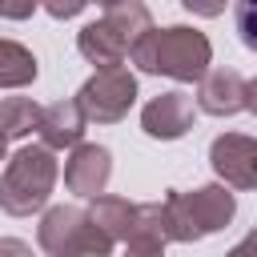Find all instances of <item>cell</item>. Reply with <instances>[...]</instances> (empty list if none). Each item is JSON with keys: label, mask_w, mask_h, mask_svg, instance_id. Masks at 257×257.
I'll use <instances>...</instances> for the list:
<instances>
[{"label": "cell", "mask_w": 257, "mask_h": 257, "mask_svg": "<svg viewBox=\"0 0 257 257\" xmlns=\"http://www.w3.org/2000/svg\"><path fill=\"white\" fill-rule=\"evenodd\" d=\"M4 153H8V133L0 128V161H4Z\"/></svg>", "instance_id": "cell-24"}, {"label": "cell", "mask_w": 257, "mask_h": 257, "mask_svg": "<svg viewBox=\"0 0 257 257\" xmlns=\"http://www.w3.org/2000/svg\"><path fill=\"white\" fill-rule=\"evenodd\" d=\"M181 4H185V12L213 20V16H221V12H225V4H229V0H181Z\"/></svg>", "instance_id": "cell-20"}, {"label": "cell", "mask_w": 257, "mask_h": 257, "mask_svg": "<svg viewBox=\"0 0 257 257\" xmlns=\"http://www.w3.org/2000/svg\"><path fill=\"white\" fill-rule=\"evenodd\" d=\"M84 4H88V0H40V8H44L48 16H56V20H72V16H80Z\"/></svg>", "instance_id": "cell-18"}, {"label": "cell", "mask_w": 257, "mask_h": 257, "mask_svg": "<svg viewBox=\"0 0 257 257\" xmlns=\"http://www.w3.org/2000/svg\"><path fill=\"white\" fill-rule=\"evenodd\" d=\"M245 108H249V112L257 116V76H253V80L245 84Z\"/></svg>", "instance_id": "cell-23"}, {"label": "cell", "mask_w": 257, "mask_h": 257, "mask_svg": "<svg viewBox=\"0 0 257 257\" xmlns=\"http://www.w3.org/2000/svg\"><path fill=\"white\" fill-rule=\"evenodd\" d=\"M76 100H80V108H84L88 120H96V124H116V120L133 108V100H137V76H133L124 64H116V68H96V72L80 84Z\"/></svg>", "instance_id": "cell-4"}, {"label": "cell", "mask_w": 257, "mask_h": 257, "mask_svg": "<svg viewBox=\"0 0 257 257\" xmlns=\"http://www.w3.org/2000/svg\"><path fill=\"white\" fill-rule=\"evenodd\" d=\"M88 229V209H76V205H52L44 209L40 225H36V241L48 257H72L80 237Z\"/></svg>", "instance_id": "cell-8"}, {"label": "cell", "mask_w": 257, "mask_h": 257, "mask_svg": "<svg viewBox=\"0 0 257 257\" xmlns=\"http://www.w3.org/2000/svg\"><path fill=\"white\" fill-rule=\"evenodd\" d=\"M0 257H32V245L20 237H0Z\"/></svg>", "instance_id": "cell-21"}, {"label": "cell", "mask_w": 257, "mask_h": 257, "mask_svg": "<svg viewBox=\"0 0 257 257\" xmlns=\"http://www.w3.org/2000/svg\"><path fill=\"white\" fill-rule=\"evenodd\" d=\"M233 24H237V36L249 52H257V0H237L233 4Z\"/></svg>", "instance_id": "cell-16"}, {"label": "cell", "mask_w": 257, "mask_h": 257, "mask_svg": "<svg viewBox=\"0 0 257 257\" xmlns=\"http://www.w3.org/2000/svg\"><path fill=\"white\" fill-rule=\"evenodd\" d=\"M133 64L149 76H173V80H201L213 64V44L205 32L189 24H169V28H149L133 44Z\"/></svg>", "instance_id": "cell-1"}, {"label": "cell", "mask_w": 257, "mask_h": 257, "mask_svg": "<svg viewBox=\"0 0 257 257\" xmlns=\"http://www.w3.org/2000/svg\"><path fill=\"white\" fill-rule=\"evenodd\" d=\"M124 257H165V241H153V237L133 233L124 241Z\"/></svg>", "instance_id": "cell-17"}, {"label": "cell", "mask_w": 257, "mask_h": 257, "mask_svg": "<svg viewBox=\"0 0 257 257\" xmlns=\"http://www.w3.org/2000/svg\"><path fill=\"white\" fill-rule=\"evenodd\" d=\"M169 201V221H173V241L189 245L201 237L221 233L233 217H237V197L229 193V185H201L193 193H165Z\"/></svg>", "instance_id": "cell-3"}, {"label": "cell", "mask_w": 257, "mask_h": 257, "mask_svg": "<svg viewBox=\"0 0 257 257\" xmlns=\"http://www.w3.org/2000/svg\"><path fill=\"white\" fill-rule=\"evenodd\" d=\"M193 116H197L193 96L181 92V88H173V92L153 96V100L141 108V128H145L153 141H181V137L193 128Z\"/></svg>", "instance_id": "cell-6"}, {"label": "cell", "mask_w": 257, "mask_h": 257, "mask_svg": "<svg viewBox=\"0 0 257 257\" xmlns=\"http://www.w3.org/2000/svg\"><path fill=\"white\" fill-rule=\"evenodd\" d=\"M209 165L229 189H257V137L221 133L209 145Z\"/></svg>", "instance_id": "cell-5"}, {"label": "cell", "mask_w": 257, "mask_h": 257, "mask_svg": "<svg viewBox=\"0 0 257 257\" xmlns=\"http://www.w3.org/2000/svg\"><path fill=\"white\" fill-rule=\"evenodd\" d=\"M108 177H112V153L104 145H76L72 157L64 161V185L68 193L76 197H100L108 189Z\"/></svg>", "instance_id": "cell-7"}, {"label": "cell", "mask_w": 257, "mask_h": 257, "mask_svg": "<svg viewBox=\"0 0 257 257\" xmlns=\"http://www.w3.org/2000/svg\"><path fill=\"white\" fill-rule=\"evenodd\" d=\"M225 257H257V229H249V233H245V237H241Z\"/></svg>", "instance_id": "cell-22"}, {"label": "cell", "mask_w": 257, "mask_h": 257, "mask_svg": "<svg viewBox=\"0 0 257 257\" xmlns=\"http://www.w3.org/2000/svg\"><path fill=\"white\" fill-rule=\"evenodd\" d=\"M40 8V0H0V16L4 20H28Z\"/></svg>", "instance_id": "cell-19"}, {"label": "cell", "mask_w": 257, "mask_h": 257, "mask_svg": "<svg viewBox=\"0 0 257 257\" xmlns=\"http://www.w3.org/2000/svg\"><path fill=\"white\" fill-rule=\"evenodd\" d=\"M104 20L128 40V52H133V44L153 28V16H149V8H145L141 0H120V4H112V8L104 12Z\"/></svg>", "instance_id": "cell-14"}, {"label": "cell", "mask_w": 257, "mask_h": 257, "mask_svg": "<svg viewBox=\"0 0 257 257\" xmlns=\"http://www.w3.org/2000/svg\"><path fill=\"white\" fill-rule=\"evenodd\" d=\"M36 56L20 40H0V88H24L36 80Z\"/></svg>", "instance_id": "cell-13"}, {"label": "cell", "mask_w": 257, "mask_h": 257, "mask_svg": "<svg viewBox=\"0 0 257 257\" xmlns=\"http://www.w3.org/2000/svg\"><path fill=\"white\" fill-rule=\"evenodd\" d=\"M76 48H80V56H84L88 64H96V68H116V64L128 56V40H124L108 20L84 24V28L76 32Z\"/></svg>", "instance_id": "cell-11"}, {"label": "cell", "mask_w": 257, "mask_h": 257, "mask_svg": "<svg viewBox=\"0 0 257 257\" xmlns=\"http://www.w3.org/2000/svg\"><path fill=\"white\" fill-rule=\"evenodd\" d=\"M84 124H88V116H84L80 100L68 96V100H52V104L40 112L36 133H40V141H44L48 149H76L80 137H84Z\"/></svg>", "instance_id": "cell-10"}, {"label": "cell", "mask_w": 257, "mask_h": 257, "mask_svg": "<svg viewBox=\"0 0 257 257\" xmlns=\"http://www.w3.org/2000/svg\"><path fill=\"white\" fill-rule=\"evenodd\" d=\"M56 177H60L56 149H48L44 141L16 149L0 173V209L8 217H32L36 209L48 205Z\"/></svg>", "instance_id": "cell-2"}, {"label": "cell", "mask_w": 257, "mask_h": 257, "mask_svg": "<svg viewBox=\"0 0 257 257\" xmlns=\"http://www.w3.org/2000/svg\"><path fill=\"white\" fill-rule=\"evenodd\" d=\"M245 76L237 68H213L197 80V108L209 116H233L245 108Z\"/></svg>", "instance_id": "cell-9"}, {"label": "cell", "mask_w": 257, "mask_h": 257, "mask_svg": "<svg viewBox=\"0 0 257 257\" xmlns=\"http://www.w3.org/2000/svg\"><path fill=\"white\" fill-rule=\"evenodd\" d=\"M88 217H92V221H96L112 241H128V233H133V225H137V205H133V201H124V197L100 193V197H92Z\"/></svg>", "instance_id": "cell-12"}, {"label": "cell", "mask_w": 257, "mask_h": 257, "mask_svg": "<svg viewBox=\"0 0 257 257\" xmlns=\"http://www.w3.org/2000/svg\"><path fill=\"white\" fill-rule=\"evenodd\" d=\"M96 4H104V8H112V4H120V0H96Z\"/></svg>", "instance_id": "cell-25"}, {"label": "cell", "mask_w": 257, "mask_h": 257, "mask_svg": "<svg viewBox=\"0 0 257 257\" xmlns=\"http://www.w3.org/2000/svg\"><path fill=\"white\" fill-rule=\"evenodd\" d=\"M40 104L36 100H28V96H8V100H0V128L8 133V141H20V137H28L36 124H40Z\"/></svg>", "instance_id": "cell-15"}]
</instances>
